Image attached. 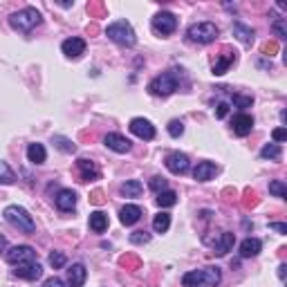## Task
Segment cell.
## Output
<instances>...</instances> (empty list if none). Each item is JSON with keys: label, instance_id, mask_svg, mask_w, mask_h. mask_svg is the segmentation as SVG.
I'll return each instance as SVG.
<instances>
[{"label": "cell", "instance_id": "obj_10", "mask_svg": "<svg viewBox=\"0 0 287 287\" xmlns=\"http://www.w3.org/2000/svg\"><path fill=\"white\" fill-rule=\"evenodd\" d=\"M104 144L110 150H115V153H128V150H131V146H133L131 139L123 137V135H119V133H108L106 139H104Z\"/></svg>", "mask_w": 287, "mask_h": 287}, {"label": "cell", "instance_id": "obj_40", "mask_svg": "<svg viewBox=\"0 0 287 287\" xmlns=\"http://www.w3.org/2000/svg\"><path fill=\"white\" fill-rule=\"evenodd\" d=\"M272 137H274V142H285V139H287V131H285V128H276V131L272 133Z\"/></svg>", "mask_w": 287, "mask_h": 287}, {"label": "cell", "instance_id": "obj_42", "mask_svg": "<svg viewBox=\"0 0 287 287\" xmlns=\"http://www.w3.org/2000/svg\"><path fill=\"white\" fill-rule=\"evenodd\" d=\"M269 229L278 231V234H287V225H283V222H272V225H269Z\"/></svg>", "mask_w": 287, "mask_h": 287}, {"label": "cell", "instance_id": "obj_8", "mask_svg": "<svg viewBox=\"0 0 287 287\" xmlns=\"http://www.w3.org/2000/svg\"><path fill=\"white\" fill-rule=\"evenodd\" d=\"M128 128H131V133L135 135V137H139V139H146V142H150V139H155V126L148 121V119L135 117Z\"/></svg>", "mask_w": 287, "mask_h": 287}, {"label": "cell", "instance_id": "obj_28", "mask_svg": "<svg viewBox=\"0 0 287 287\" xmlns=\"http://www.w3.org/2000/svg\"><path fill=\"white\" fill-rule=\"evenodd\" d=\"M202 274H204V285L215 287L220 283V269L218 267H204Z\"/></svg>", "mask_w": 287, "mask_h": 287}, {"label": "cell", "instance_id": "obj_44", "mask_svg": "<svg viewBox=\"0 0 287 287\" xmlns=\"http://www.w3.org/2000/svg\"><path fill=\"white\" fill-rule=\"evenodd\" d=\"M285 269H287V265L283 263V265L278 267V278H280V280H285Z\"/></svg>", "mask_w": 287, "mask_h": 287}, {"label": "cell", "instance_id": "obj_4", "mask_svg": "<svg viewBox=\"0 0 287 287\" xmlns=\"http://www.w3.org/2000/svg\"><path fill=\"white\" fill-rule=\"evenodd\" d=\"M9 23H12V27H16V29H20V31H29L41 23V14L36 12L34 7H25V9H20V12L12 14Z\"/></svg>", "mask_w": 287, "mask_h": 287}, {"label": "cell", "instance_id": "obj_26", "mask_svg": "<svg viewBox=\"0 0 287 287\" xmlns=\"http://www.w3.org/2000/svg\"><path fill=\"white\" fill-rule=\"evenodd\" d=\"M121 191H123V196L126 198H139L144 193V186H142V182L139 180H128L121 186Z\"/></svg>", "mask_w": 287, "mask_h": 287}, {"label": "cell", "instance_id": "obj_37", "mask_svg": "<svg viewBox=\"0 0 287 287\" xmlns=\"http://www.w3.org/2000/svg\"><path fill=\"white\" fill-rule=\"evenodd\" d=\"M182 133H184V123L177 121V119H173V121L169 123V135L171 137H180Z\"/></svg>", "mask_w": 287, "mask_h": 287}, {"label": "cell", "instance_id": "obj_33", "mask_svg": "<svg viewBox=\"0 0 287 287\" xmlns=\"http://www.w3.org/2000/svg\"><path fill=\"white\" fill-rule=\"evenodd\" d=\"M54 146H56L58 150H63V153H74V144L70 142L68 137H61V135L54 137Z\"/></svg>", "mask_w": 287, "mask_h": 287}, {"label": "cell", "instance_id": "obj_3", "mask_svg": "<svg viewBox=\"0 0 287 287\" xmlns=\"http://www.w3.org/2000/svg\"><path fill=\"white\" fill-rule=\"evenodd\" d=\"M186 36L191 43H200V45H209L218 39V27L215 23H193L191 27L186 29Z\"/></svg>", "mask_w": 287, "mask_h": 287}, {"label": "cell", "instance_id": "obj_41", "mask_svg": "<svg viewBox=\"0 0 287 287\" xmlns=\"http://www.w3.org/2000/svg\"><path fill=\"white\" fill-rule=\"evenodd\" d=\"M227 112H229V106H227V104H218V108H215V117H218V119H225Z\"/></svg>", "mask_w": 287, "mask_h": 287}, {"label": "cell", "instance_id": "obj_38", "mask_svg": "<svg viewBox=\"0 0 287 287\" xmlns=\"http://www.w3.org/2000/svg\"><path fill=\"white\" fill-rule=\"evenodd\" d=\"M234 104H236L238 108H251L253 97H240V94H234Z\"/></svg>", "mask_w": 287, "mask_h": 287}, {"label": "cell", "instance_id": "obj_21", "mask_svg": "<svg viewBox=\"0 0 287 287\" xmlns=\"http://www.w3.org/2000/svg\"><path fill=\"white\" fill-rule=\"evenodd\" d=\"M90 229L94 231V234H104L108 229V215L104 211H94V213H90Z\"/></svg>", "mask_w": 287, "mask_h": 287}, {"label": "cell", "instance_id": "obj_2", "mask_svg": "<svg viewBox=\"0 0 287 287\" xmlns=\"http://www.w3.org/2000/svg\"><path fill=\"white\" fill-rule=\"evenodd\" d=\"M5 220L12 227H16L18 231H25V234H31V231L36 229L34 218H31L23 207H18V204H12V207L5 209Z\"/></svg>", "mask_w": 287, "mask_h": 287}, {"label": "cell", "instance_id": "obj_32", "mask_svg": "<svg viewBox=\"0 0 287 287\" xmlns=\"http://www.w3.org/2000/svg\"><path fill=\"white\" fill-rule=\"evenodd\" d=\"M269 193L276 198H287V186H285V182H280V180H274V182H269Z\"/></svg>", "mask_w": 287, "mask_h": 287}, {"label": "cell", "instance_id": "obj_5", "mask_svg": "<svg viewBox=\"0 0 287 287\" xmlns=\"http://www.w3.org/2000/svg\"><path fill=\"white\" fill-rule=\"evenodd\" d=\"M175 90H177V79H175V74H171V72L160 74V77H155L148 83V92L153 97H169Z\"/></svg>", "mask_w": 287, "mask_h": 287}, {"label": "cell", "instance_id": "obj_27", "mask_svg": "<svg viewBox=\"0 0 287 287\" xmlns=\"http://www.w3.org/2000/svg\"><path fill=\"white\" fill-rule=\"evenodd\" d=\"M182 285H184V287H198V285H204V274H202V269H196V272L184 274Z\"/></svg>", "mask_w": 287, "mask_h": 287}, {"label": "cell", "instance_id": "obj_9", "mask_svg": "<svg viewBox=\"0 0 287 287\" xmlns=\"http://www.w3.org/2000/svg\"><path fill=\"white\" fill-rule=\"evenodd\" d=\"M164 164L173 175H184V173L188 171V166H191V162H188V157L184 153H171L169 157H166Z\"/></svg>", "mask_w": 287, "mask_h": 287}, {"label": "cell", "instance_id": "obj_35", "mask_svg": "<svg viewBox=\"0 0 287 287\" xmlns=\"http://www.w3.org/2000/svg\"><path fill=\"white\" fill-rule=\"evenodd\" d=\"M166 186H169V182H166V177H160V175H155L153 180H150V188H153L155 193H162V191H166Z\"/></svg>", "mask_w": 287, "mask_h": 287}, {"label": "cell", "instance_id": "obj_45", "mask_svg": "<svg viewBox=\"0 0 287 287\" xmlns=\"http://www.w3.org/2000/svg\"><path fill=\"white\" fill-rule=\"evenodd\" d=\"M5 247H7V240H5V238H3V236H0V251H3V249H5Z\"/></svg>", "mask_w": 287, "mask_h": 287}, {"label": "cell", "instance_id": "obj_1", "mask_svg": "<svg viewBox=\"0 0 287 287\" xmlns=\"http://www.w3.org/2000/svg\"><path fill=\"white\" fill-rule=\"evenodd\" d=\"M106 36L110 41H115L117 45H123V47H133L135 43H137V34H135L133 25L128 23V20H117V23L108 25Z\"/></svg>", "mask_w": 287, "mask_h": 287}, {"label": "cell", "instance_id": "obj_24", "mask_svg": "<svg viewBox=\"0 0 287 287\" xmlns=\"http://www.w3.org/2000/svg\"><path fill=\"white\" fill-rule=\"evenodd\" d=\"M234 61H236V54H234V52H225V54H222V56L218 58V63L213 66V74H218V77H220V74H225Z\"/></svg>", "mask_w": 287, "mask_h": 287}, {"label": "cell", "instance_id": "obj_19", "mask_svg": "<svg viewBox=\"0 0 287 287\" xmlns=\"http://www.w3.org/2000/svg\"><path fill=\"white\" fill-rule=\"evenodd\" d=\"M234 36L240 43H245V45H251L253 39H256V34H253L251 27H247L245 23H240V20H236L234 23Z\"/></svg>", "mask_w": 287, "mask_h": 287}, {"label": "cell", "instance_id": "obj_31", "mask_svg": "<svg viewBox=\"0 0 287 287\" xmlns=\"http://www.w3.org/2000/svg\"><path fill=\"white\" fill-rule=\"evenodd\" d=\"M261 157H265V160H278V157H280V146H278V144H267V146H263Z\"/></svg>", "mask_w": 287, "mask_h": 287}, {"label": "cell", "instance_id": "obj_17", "mask_svg": "<svg viewBox=\"0 0 287 287\" xmlns=\"http://www.w3.org/2000/svg\"><path fill=\"white\" fill-rule=\"evenodd\" d=\"M56 207L61 211H72L77 207V193L70 191V188H63V191H58L56 196Z\"/></svg>", "mask_w": 287, "mask_h": 287}, {"label": "cell", "instance_id": "obj_29", "mask_svg": "<svg viewBox=\"0 0 287 287\" xmlns=\"http://www.w3.org/2000/svg\"><path fill=\"white\" fill-rule=\"evenodd\" d=\"M177 202V193L175 191H162V193H157V204L160 207H173V204Z\"/></svg>", "mask_w": 287, "mask_h": 287}, {"label": "cell", "instance_id": "obj_30", "mask_svg": "<svg viewBox=\"0 0 287 287\" xmlns=\"http://www.w3.org/2000/svg\"><path fill=\"white\" fill-rule=\"evenodd\" d=\"M14 182H16V173L5 162H0V184H14Z\"/></svg>", "mask_w": 287, "mask_h": 287}, {"label": "cell", "instance_id": "obj_13", "mask_svg": "<svg viewBox=\"0 0 287 287\" xmlns=\"http://www.w3.org/2000/svg\"><path fill=\"white\" fill-rule=\"evenodd\" d=\"M139 218H142V209H139L137 204H126V207L119 211V220H121V225H126V227L137 225Z\"/></svg>", "mask_w": 287, "mask_h": 287}, {"label": "cell", "instance_id": "obj_12", "mask_svg": "<svg viewBox=\"0 0 287 287\" xmlns=\"http://www.w3.org/2000/svg\"><path fill=\"white\" fill-rule=\"evenodd\" d=\"M61 50H63V54H66L68 58H79L81 54H85V41L83 39H77V36H72V39L63 41Z\"/></svg>", "mask_w": 287, "mask_h": 287}, {"label": "cell", "instance_id": "obj_36", "mask_svg": "<svg viewBox=\"0 0 287 287\" xmlns=\"http://www.w3.org/2000/svg\"><path fill=\"white\" fill-rule=\"evenodd\" d=\"M50 265L54 269H61L63 265H66V256H63L61 251H52L50 253Z\"/></svg>", "mask_w": 287, "mask_h": 287}, {"label": "cell", "instance_id": "obj_6", "mask_svg": "<svg viewBox=\"0 0 287 287\" xmlns=\"http://www.w3.org/2000/svg\"><path fill=\"white\" fill-rule=\"evenodd\" d=\"M153 29L157 31V34H162V36H169L173 34V31L177 29V18L173 16L171 12H160V14H155V18H153Z\"/></svg>", "mask_w": 287, "mask_h": 287}, {"label": "cell", "instance_id": "obj_7", "mask_svg": "<svg viewBox=\"0 0 287 287\" xmlns=\"http://www.w3.org/2000/svg\"><path fill=\"white\" fill-rule=\"evenodd\" d=\"M7 263L12 265H23V263H34L36 261V251L27 245H18V247H12L7 253H5Z\"/></svg>", "mask_w": 287, "mask_h": 287}, {"label": "cell", "instance_id": "obj_22", "mask_svg": "<svg viewBox=\"0 0 287 287\" xmlns=\"http://www.w3.org/2000/svg\"><path fill=\"white\" fill-rule=\"evenodd\" d=\"M234 242H236V236L229 234V231H225V234L220 236V240L215 242V253H218V256H225V253H229L231 249H234Z\"/></svg>", "mask_w": 287, "mask_h": 287}, {"label": "cell", "instance_id": "obj_16", "mask_svg": "<svg viewBox=\"0 0 287 287\" xmlns=\"http://www.w3.org/2000/svg\"><path fill=\"white\" fill-rule=\"evenodd\" d=\"M85 276H88V272H85V267L81 263L72 265V267L68 269V285L70 287H81L85 283Z\"/></svg>", "mask_w": 287, "mask_h": 287}, {"label": "cell", "instance_id": "obj_23", "mask_svg": "<svg viewBox=\"0 0 287 287\" xmlns=\"http://www.w3.org/2000/svg\"><path fill=\"white\" fill-rule=\"evenodd\" d=\"M77 166H79L81 175H83V180L90 182V180H97V177H99V169L94 166V162H90V160H79Z\"/></svg>", "mask_w": 287, "mask_h": 287}, {"label": "cell", "instance_id": "obj_15", "mask_svg": "<svg viewBox=\"0 0 287 287\" xmlns=\"http://www.w3.org/2000/svg\"><path fill=\"white\" fill-rule=\"evenodd\" d=\"M251 128H253V117L251 115H238L234 119V133L238 135V137H247L249 133H251Z\"/></svg>", "mask_w": 287, "mask_h": 287}, {"label": "cell", "instance_id": "obj_43", "mask_svg": "<svg viewBox=\"0 0 287 287\" xmlns=\"http://www.w3.org/2000/svg\"><path fill=\"white\" fill-rule=\"evenodd\" d=\"M43 287H66V283H63L61 278H50V280H45Z\"/></svg>", "mask_w": 287, "mask_h": 287}, {"label": "cell", "instance_id": "obj_25", "mask_svg": "<svg viewBox=\"0 0 287 287\" xmlns=\"http://www.w3.org/2000/svg\"><path fill=\"white\" fill-rule=\"evenodd\" d=\"M171 227V213H166V211H162V213L155 215L153 220V229L157 231V234H166Z\"/></svg>", "mask_w": 287, "mask_h": 287}, {"label": "cell", "instance_id": "obj_34", "mask_svg": "<svg viewBox=\"0 0 287 287\" xmlns=\"http://www.w3.org/2000/svg\"><path fill=\"white\" fill-rule=\"evenodd\" d=\"M272 29H274V34L278 36V39H285V36H287V23H285V18H276L274 23H272Z\"/></svg>", "mask_w": 287, "mask_h": 287}, {"label": "cell", "instance_id": "obj_14", "mask_svg": "<svg viewBox=\"0 0 287 287\" xmlns=\"http://www.w3.org/2000/svg\"><path fill=\"white\" fill-rule=\"evenodd\" d=\"M215 173H218V166H215L213 162H200L196 166V171H193V177H196L198 182H209L215 177Z\"/></svg>", "mask_w": 287, "mask_h": 287}, {"label": "cell", "instance_id": "obj_18", "mask_svg": "<svg viewBox=\"0 0 287 287\" xmlns=\"http://www.w3.org/2000/svg\"><path fill=\"white\" fill-rule=\"evenodd\" d=\"M263 249V242L258 240V238H247V240L240 242V256L242 258H253L258 256Z\"/></svg>", "mask_w": 287, "mask_h": 287}, {"label": "cell", "instance_id": "obj_11", "mask_svg": "<svg viewBox=\"0 0 287 287\" xmlns=\"http://www.w3.org/2000/svg\"><path fill=\"white\" fill-rule=\"evenodd\" d=\"M41 274H43V267L36 261L16 265V269H14V276H18V278H23V280H36Z\"/></svg>", "mask_w": 287, "mask_h": 287}, {"label": "cell", "instance_id": "obj_20", "mask_svg": "<svg viewBox=\"0 0 287 287\" xmlns=\"http://www.w3.org/2000/svg\"><path fill=\"white\" fill-rule=\"evenodd\" d=\"M27 160L31 162V164H43V162L47 160V150L43 144H29L27 146Z\"/></svg>", "mask_w": 287, "mask_h": 287}, {"label": "cell", "instance_id": "obj_39", "mask_svg": "<svg viewBox=\"0 0 287 287\" xmlns=\"http://www.w3.org/2000/svg\"><path fill=\"white\" fill-rule=\"evenodd\" d=\"M131 240L135 242V245H139V242H148V240H150V236L146 234V231H135V234L131 236Z\"/></svg>", "mask_w": 287, "mask_h": 287}]
</instances>
